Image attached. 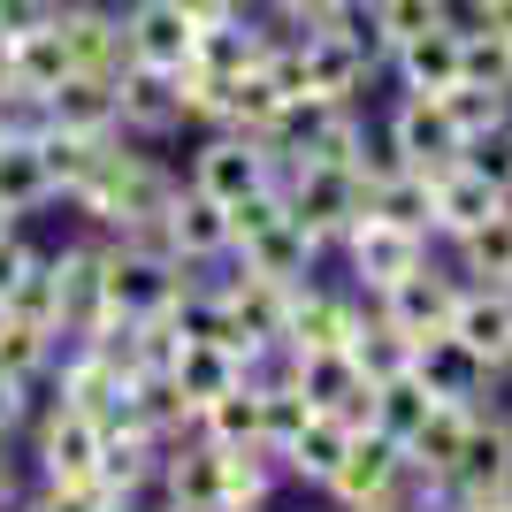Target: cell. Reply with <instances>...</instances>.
<instances>
[{"label": "cell", "mask_w": 512, "mask_h": 512, "mask_svg": "<svg viewBox=\"0 0 512 512\" xmlns=\"http://www.w3.org/2000/svg\"><path fill=\"white\" fill-rule=\"evenodd\" d=\"M276 192L283 207H291V222H299L306 237H321V253L329 245H344V230L367 214V192H360V176L352 169H329V161H276Z\"/></svg>", "instance_id": "obj_1"}, {"label": "cell", "mask_w": 512, "mask_h": 512, "mask_svg": "<svg viewBox=\"0 0 512 512\" xmlns=\"http://www.w3.org/2000/svg\"><path fill=\"white\" fill-rule=\"evenodd\" d=\"M444 490V512H490L512 497V413L482 406L467 428V451L451 459V474L436 482Z\"/></svg>", "instance_id": "obj_2"}, {"label": "cell", "mask_w": 512, "mask_h": 512, "mask_svg": "<svg viewBox=\"0 0 512 512\" xmlns=\"http://www.w3.org/2000/svg\"><path fill=\"white\" fill-rule=\"evenodd\" d=\"M344 283L360 291L367 306L383 299L390 283H406L421 260H436V237H421V230H398V222H383V214H360L352 230H344Z\"/></svg>", "instance_id": "obj_3"}, {"label": "cell", "mask_w": 512, "mask_h": 512, "mask_svg": "<svg viewBox=\"0 0 512 512\" xmlns=\"http://www.w3.org/2000/svg\"><path fill=\"white\" fill-rule=\"evenodd\" d=\"M375 138H383V153L398 161V169H451L459 153H467V138H459V123H451L444 100H428V92H398V100L383 107V123H375Z\"/></svg>", "instance_id": "obj_4"}, {"label": "cell", "mask_w": 512, "mask_h": 512, "mask_svg": "<svg viewBox=\"0 0 512 512\" xmlns=\"http://www.w3.org/2000/svg\"><path fill=\"white\" fill-rule=\"evenodd\" d=\"M192 192H207L214 207H237V199H253L276 184V146H260L245 130H207L192 146V169H184Z\"/></svg>", "instance_id": "obj_5"}, {"label": "cell", "mask_w": 512, "mask_h": 512, "mask_svg": "<svg viewBox=\"0 0 512 512\" xmlns=\"http://www.w3.org/2000/svg\"><path fill=\"white\" fill-rule=\"evenodd\" d=\"M413 482V467H406V444L398 436H383V428H352V444H344V459H337V474H329V505L337 512H375V505H390V497Z\"/></svg>", "instance_id": "obj_6"}, {"label": "cell", "mask_w": 512, "mask_h": 512, "mask_svg": "<svg viewBox=\"0 0 512 512\" xmlns=\"http://www.w3.org/2000/svg\"><path fill=\"white\" fill-rule=\"evenodd\" d=\"M100 451H107V421L100 413H77V406H54L39 421V490H92L100 482Z\"/></svg>", "instance_id": "obj_7"}, {"label": "cell", "mask_w": 512, "mask_h": 512, "mask_svg": "<svg viewBox=\"0 0 512 512\" xmlns=\"http://www.w3.org/2000/svg\"><path fill=\"white\" fill-rule=\"evenodd\" d=\"M276 367L299 383L314 413H337L344 428H375V383L352 367V352H276Z\"/></svg>", "instance_id": "obj_8"}, {"label": "cell", "mask_w": 512, "mask_h": 512, "mask_svg": "<svg viewBox=\"0 0 512 512\" xmlns=\"http://www.w3.org/2000/svg\"><path fill=\"white\" fill-rule=\"evenodd\" d=\"M367 299L352 291V283H291V314H283V352H344L352 344V329H360Z\"/></svg>", "instance_id": "obj_9"}, {"label": "cell", "mask_w": 512, "mask_h": 512, "mask_svg": "<svg viewBox=\"0 0 512 512\" xmlns=\"http://www.w3.org/2000/svg\"><path fill=\"white\" fill-rule=\"evenodd\" d=\"M115 123H123V138H138V146H161V138H176V130H184L176 69H138V62L115 69Z\"/></svg>", "instance_id": "obj_10"}, {"label": "cell", "mask_w": 512, "mask_h": 512, "mask_svg": "<svg viewBox=\"0 0 512 512\" xmlns=\"http://www.w3.org/2000/svg\"><path fill=\"white\" fill-rule=\"evenodd\" d=\"M459 291H467V276H459V268H444V260H421V268H413L406 283H390L375 306H383V314L398 321L413 344H421V337H444V329H451V306H459Z\"/></svg>", "instance_id": "obj_11"}, {"label": "cell", "mask_w": 512, "mask_h": 512, "mask_svg": "<svg viewBox=\"0 0 512 512\" xmlns=\"http://www.w3.org/2000/svg\"><path fill=\"white\" fill-rule=\"evenodd\" d=\"M383 69L398 77V92H428V100H444V92L467 77V23L451 16V23H436V31H421V39L390 46Z\"/></svg>", "instance_id": "obj_12"}, {"label": "cell", "mask_w": 512, "mask_h": 512, "mask_svg": "<svg viewBox=\"0 0 512 512\" xmlns=\"http://www.w3.org/2000/svg\"><path fill=\"white\" fill-rule=\"evenodd\" d=\"M299 77H306V100H360L375 77H383V62L375 54H360L352 39H337V31H299Z\"/></svg>", "instance_id": "obj_13"}, {"label": "cell", "mask_w": 512, "mask_h": 512, "mask_svg": "<svg viewBox=\"0 0 512 512\" xmlns=\"http://www.w3.org/2000/svg\"><path fill=\"white\" fill-rule=\"evenodd\" d=\"M54 31L69 46V69H85V77H115L130 62L123 54V8H107V0H54Z\"/></svg>", "instance_id": "obj_14"}, {"label": "cell", "mask_w": 512, "mask_h": 512, "mask_svg": "<svg viewBox=\"0 0 512 512\" xmlns=\"http://www.w3.org/2000/svg\"><path fill=\"white\" fill-rule=\"evenodd\" d=\"M192 39H199V23L176 0H123V54L138 69H184Z\"/></svg>", "instance_id": "obj_15"}, {"label": "cell", "mask_w": 512, "mask_h": 512, "mask_svg": "<svg viewBox=\"0 0 512 512\" xmlns=\"http://www.w3.org/2000/svg\"><path fill=\"white\" fill-rule=\"evenodd\" d=\"M428 184H436V245H459V237H474L490 214L512 207L505 184H490L482 169H467V153H459L451 169H436Z\"/></svg>", "instance_id": "obj_16"}, {"label": "cell", "mask_w": 512, "mask_h": 512, "mask_svg": "<svg viewBox=\"0 0 512 512\" xmlns=\"http://www.w3.org/2000/svg\"><path fill=\"white\" fill-rule=\"evenodd\" d=\"M161 497H169V512H214L222 505V444H207V436H169L161 444Z\"/></svg>", "instance_id": "obj_17"}, {"label": "cell", "mask_w": 512, "mask_h": 512, "mask_svg": "<svg viewBox=\"0 0 512 512\" xmlns=\"http://www.w3.org/2000/svg\"><path fill=\"white\" fill-rule=\"evenodd\" d=\"M161 237H169V253L184 268H214V260H230V207H214L207 192L176 184L169 214H161Z\"/></svg>", "instance_id": "obj_18"}, {"label": "cell", "mask_w": 512, "mask_h": 512, "mask_svg": "<svg viewBox=\"0 0 512 512\" xmlns=\"http://www.w3.org/2000/svg\"><path fill=\"white\" fill-rule=\"evenodd\" d=\"M39 130H62V138H123L115 123V77H62V85L39 100Z\"/></svg>", "instance_id": "obj_19"}, {"label": "cell", "mask_w": 512, "mask_h": 512, "mask_svg": "<svg viewBox=\"0 0 512 512\" xmlns=\"http://www.w3.org/2000/svg\"><path fill=\"white\" fill-rule=\"evenodd\" d=\"M237 268H253V276H268V283H306L321 268V237H306L299 222H291V207L276 214V222H260L253 237H237Z\"/></svg>", "instance_id": "obj_20"}, {"label": "cell", "mask_w": 512, "mask_h": 512, "mask_svg": "<svg viewBox=\"0 0 512 512\" xmlns=\"http://www.w3.org/2000/svg\"><path fill=\"white\" fill-rule=\"evenodd\" d=\"M413 375H421L444 406H490V383H497V367L490 360H474L467 344L451 337H421V352H413Z\"/></svg>", "instance_id": "obj_21"}, {"label": "cell", "mask_w": 512, "mask_h": 512, "mask_svg": "<svg viewBox=\"0 0 512 512\" xmlns=\"http://www.w3.org/2000/svg\"><path fill=\"white\" fill-rule=\"evenodd\" d=\"M451 337L467 344L474 360H490L505 375V344H512V291L505 283H467L451 306Z\"/></svg>", "instance_id": "obj_22"}, {"label": "cell", "mask_w": 512, "mask_h": 512, "mask_svg": "<svg viewBox=\"0 0 512 512\" xmlns=\"http://www.w3.org/2000/svg\"><path fill=\"white\" fill-rule=\"evenodd\" d=\"M100 260H107V237H69V245L46 253V268H54V283H62L69 337H85L92 321H100Z\"/></svg>", "instance_id": "obj_23"}, {"label": "cell", "mask_w": 512, "mask_h": 512, "mask_svg": "<svg viewBox=\"0 0 512 512\" xmlns=\"http://www.w3.org/2000/svg\"><path fill=\"white\" fill-rule=\"evenodd\" d=\"M0 199H8V214H39L54 207V169H46L39 153V123L31 130H0Z\"/></svg>", "instance_id": "obj_24"}, {"label": "cell", "mask_w": 512, "mask_h": 512, "mask_svg": "<svg viewBox=\"0 0 512 512\" xmlns=\"http://www.w3.org/2000/svg\"><path fill=\"white\" fill-rule=\"evenodd\" d=\"M245 375H253V367L237 360L230 344H184V352H176V367H169V390L192 406V421H199V406H214V398H222V390H237Z\"/></svg>", "instance_id": "obj_25"}, {"label": "cell", "mask_w": 512, "mask_h": 512, "mask_svg": "<svg viewBox=\"0 0 512 512\" xmlns=\"http://www.w3.org/2000/svg\"><path fill=\"white\" fill-rule=\"evenodd\" d=\"M344 444H352V428H344L337 413H314V421H306L299 436H291V444L276 451L283 482H299V490H329V474H337Z\"/></svg>", "instance_id": "obj_26"}, {"label": "cell", "mask_w": 512, "mask_h": 512, "mask_svg": "<svg viewBox=\"0 0 512 512\" xmlns=\"http://www.w3.org/2000/svg\"><path fill=\"white\" fill-rule=\"evenodd\" d=\"M474 413H482V406H428V421L406 436V467H413V474H428V482H444L451 459L467 451ZM436 505H444V490H436Z\"/></svg>", "instance_id": "obj_27"}, {"label": "cell", "mask_w": 512, "mask_h": 512, "mask_svg": "<svg viewBox=\"0 0 512 512\" xmlns=\"http://www.w3.org/2000/svg\"><path fill=\"white\" fill-rule=\"evenodd\" d=\"M276 490H283V467H276V451H268V444L222 451V505H214V512H268Z\"/></svg>", "instance_id": "obj_28"}, {"label": "cell", "mask_w": 512, "mask_h": 512, "mask_svg": "<svg viewBox=\"0 0 512 512\" xmlns=\"http://www.w3.org/2000/svg\"><path fill=\"white\" fill-rule=\"evenodd\" d=\"M344 352H352V367H360L367 383H390V375H406V367H413V352H421V344H413L406 329H398V321L383 314V306H367Z\"/></svg>", "instance_id": "obj_29"}, {"label": "cell", "mask_w": 512, "mask_h": 512, "mask_svg": "<svg viewBox=\"0 0 512 512\" xmlns=\"http://www.w3.org/2000/svg\"><path fill=\"white\" fill-rule=\"evenodd\" d=\"M199 436L207 444H222V451H237V444H260V375H245L237 390H222L214 406H199Z\"/></svg>", "instance_id": "obj_30"}, {"label": "cell", "mask_w": 512, "mask_h": 512, "mask_svg": "<svg viewBox=\"0 0 512 512\" xmlns=\"http://www.w3.org/2000/svg\"><path fill=\"white\" fill-rule=\"evenodd\" d=\"M54 360H62V337L0 306V367H8V375H23V383H39V375H54Z\"/></svg>", "instance_id": "obj_31"}, {"label": "cell", "mask_w": 512, "mask_h": 512, "mask_svg": "<svg viewBox=\"0 0 512 512\" xmlns=\"http://www.w3.org/2000/svg\"><path fill=\"white\" fill-rule=\"evenodd\" d=\"M451 268L467 283H505L512 276V207L490 214L474 237H459V245H451Z\"/></svg>", "instance_id": "obj_32"}, {"label": "cell", "mask_w": 512, "mask_h": 512, "mask_svg": "<svg viewBox=\"0 0 512 512\" xmlns=\"http://www.w3.org/2000/svg\"><path fill=\"white\" fill-rule=\"evenodd\" d=\"M428 406H444V398H436L413 367H406V375H390V383H375V428H383V436H398V444L428 421Z\"/></svg>", "instance_id": "obj_33"}, {"label": "cell", "mask_w": 512, "mask_h": 512, "mask_svg": "<svg viewBox=\"0 0 512 512\" xmlns=\"http://www.w3.org/2000/svg\"><path fill=\"white\" fill-rule=\"evenodd\" d=\"M8 314H23V321H39V329H54V337L69 344V321H62V283H54V268H46V245H39V260L16 276V291H8Z\"/></svg>", "instance_id": "obj_34"}, {"label": "cell", "mask_w": 512, "mask_h": 512, "mask_svg": "<svg viewBox=\"0 0 512 512\" xmlns=\"http://www.w3.org/2000/svg\"><path fill=\"white\" fill-rule=\"evenodd\" d=\"M444 107H451V123H459V138H467V146L512 123V92H497V85H451Z\"/></svg>", "instance_id": "obj_35"}, {"label": "cell", "mask_w": 512, "mask_h": 512, "mask_svg": "<svg viewBox=\"0 0 512 512\" xmlns=\"http://www.w3.org/2000/svg\"><path fill=\"white\" fill-rule=\"evenodd\" d=\"M375 16H383L390 46H406V39H421V31H436V23H451L459 0H375Z\"/></svg>", "instance_id": "obj_36"}, {"label": "cell", "mask_w": 512, "mask_h": 512, "mask_svg": "<svg viewBox=\"0 0 512 512\" xmlns=\"http://www.w3.org/2000/svg\"><path fill=\"white\" fill-rule=\"evenodd\" d=\"M459 85L512 92V39H505V31H474V23H467V77H459Z\"/></svg>", "instance_id": "obj_37"}, {"label": "cell", "mask_w": 512, "mask_h": 512, "mask_svg": "<svg viewBox=\"0 0 512 512\" xmlns=\"http://www.w3.org/2000/svg\"><path fill=\"white\" fill-rule=\"evenodd\" d=\"M329 8H337V0H260V16L276 23L283 39H299V31H314V23L329 16Z\"/></svg>", "instance_id": "obj_38"}, {"label": "cell", "mask_w": 512, "mask_h": 512, "mask_svg": "<svg viewBox=\"0 0 512 512\" xmlns=\"http://www.w3.org/2000/svg\"><path fill=\"white\" fill-rule=\"evenodd\" d=\"M31 512H115V497L92 482V490H31Z\"/></svg>", "instance_id": "obj_39"}, {"label": "cell", "mask_w": 512, "mask_h": 512, "mask_svg": "<svg viewBox=\"0 0 512 512\" xmlns=\"http://www.w3.org/2000/svg\"><path fill=\"white\" fill-rule=\"evenodd\" d=\"M31 260H39V245H31V237H23L16 222H8V230H0V299L16 291V276L31 268Z\"/></svg>", "instance_id": "obj_40"}, {"label": "cell", "mask_w": 512, "mask_h": 512, "mask_svg": "<svg viewBox=\"0 0 512 512\" xmlns=\"http://www.w3.org/2000/svg\"><path fill=\"white\" fill-rule=\"evenodd\" d=\"M23 421H31V383H23V375H8V367H0V436H16Z\"/></svg>", "instance_id": "obj_41"}, {"label": "cell", "mask_w": 512, "mask_h": 512, "mask_svg": "<svg viewBox=\"0 0 512 512\" xmlns=\"http://www.w3.org/2000/svg\"><path fill=\"white\" fill-rule=\"evenodd\" d=\"M459 23H474V31H505V39H512V0H459Z\"/></svg>", "instance_id": "obj_42"}, {"label": "cell", "mask_w": 512, "mask_h": 512, "mask_svg": "<svg viewBox=\"0 0 512 512\" xmlns=\"http://www.w3.org/2000/svg\"><path fill=\"white\" fill-rule=\"evenodd\" d=\"M192 23H214V16H230V8H245V0H176Z\"/></svg>", "instance_id": "obj_43"}, {"label": "cell", "mask_w": 512, "mask_h": 512, "mask_svg": "<svg viewBox=\"0 0 512 512\" xmlns=\"http://www.w3.org/2000/svg\"><path fill=\"white\" fill-rule=\"evenodd\" d=\"M16 497H23L16 490V459H8V436H0V505H16Z\"/></svg>", "instance_id": "obj_44"}, {"label": "cell", "mask_w": 512, "mask_h": 512, "mask_svg": "<svg viewBox=\"0 0 512 512\" xmlns=\"http://www.w3.org/2000/svg\"><path fill=\"white\" fill-rule=\"evenodd\" d=\"M8 222H16V214H8V199H0V230H8Z\"/></svg>", "instance_id": "obj_45"}, {"label": "cell", "mask_w": 512, "mask_h": 512, "mask_svg": "<svg viewBox=\"0 0 512 512\" xmlns=\"http://www.w3.org/2000/svg\"><path fill=\"white\" fill-rule=\"evenodd\" d=\"M505 375H512V344H505Z\"/></svg>", "instance_id": "obj_46"}, {"label": "cell", "mask_w": 512, "mask_h": 512, "mask_svg": "<svg viewBox=\"0 0 512 512\" xmlns=\"http://www.w3.org/2000/svg\"><path fill=\"white\" fill-rule=\"evenodd\" d=\"M490 512H512V497H505V505H490Z\"/></svg>", "instance_id": "obj_47"}, {"label": "cell", "mask_w": 512, "mask_h": 512, "mask_svg": "<svg viewBox=\"0 0 512 512\" xmlns=\"http://www.w3.org/2000/svg\"><path fill=\"white\" fill-rule=\"evenodd\" d=\"M8 8H16V0H0V16H8Z\"/></svg>", "instance_id": "obj_48"}, {"label": "cell", "mask_w": 512, "mask_h": 512, "mask_svg": "<svg viewBox=\"0 0 512 512\" xmlns=\"http://www.w3.org/2000/svg\"><path fill=\"white\" fill-rule=\"evenodd\" d=\"M0 130H8V123H0Z\"/></svg>", "instance_id": "obj_49"}]
</instances>
